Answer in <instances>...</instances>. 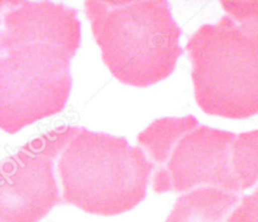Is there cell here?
<instances>
[{
  "instance_id": "6da1fadb",
  "label": "cell",
  "mask_w": 258,
  "mask_h": 222,
  "mask_svg": "<svg viewBox=\"0 0 258 222\" xmlns=\"http://www.w3.org/2000/svg\"><path fill=\"white\" fill-rule=\"evenodd\" d=\"M81 45L78 12L53 2H9L0 52V128L9 135L64 109L71 60Z\"/></svg>"
},
{
  "instance_id": "7a4b0ae2",
  "label": "cell",
  "mask_w": 258,
  "mask_h": 222,
  "mask_svg": "<svg viewBox=\"0 0 258 222\" xmlns=\"http://www.w3.org/2000/svg\"><path fill=\"white\" fill-rule=\"evenodd\" d=\"M138 141L155 166L156 193L212 186L239 195L257 182V130L236 135L202 125L189 115L154 121Z\"/></svg>"
},
{
  "instance_id": "3957f363",
  "label": "cell",
  "mask_w": 258,
  "mask_h": 222,
  "mask_svg": "<svg viewBox=\"0 0 258 222\" xmlns=\"http://www.w3.org/2000/svg\"><path fill=\"white\" fill-rule=\"evenodd\" d=\"M103 63L121 83L150 87L174 72L181 29L165 0L85 3Z\"/></svg>"
},
{
  "instance_id": "277c9868",
  "label": "cell",
  "mask_w": 258,
  "mask_h": 222,
  "mask_svg": "<svg viewBox=\"0 0 258 222\" xmlns=\"http://www.w3.org/2000/svg\"><path fill=\"white\" fill-rule=\"evenodd\" d=\"M154 170L125 137L80 128L58 157L60 200L92 215H121L145 200Z\"/></svg>"
},
{
  "instance_id": "5b68a950",
  "label": "cell",
  "mask_w": 258,
  "mask_h": 222,
  "mask_svg": "<svg viewBox=\"0 0 258 222\" xmlns=\"http://www.w3.org/2000/svg\"><path fill=\"white\" fill-rule=\"evenodd\" d=\"M196 100L211 116L243 120L258 113V20L224 15L190 37Z\"/></svg>"
},
{
  "instance_id": "8992f818",
  "label": "cell",
  "mask_w": 258,
  "mask_h": 222,
  "mask_svg": "<svg viewBox=\"0 0 258 222\" xmlns=\"http://www.w3.org/2000/svg\"><path fill=\"white\" fill-rule=\"evenodd\" d=\"M78 131L60 126L0 161V222H39L62 203L54 161Z\"/></svg>"
},
{
  "instance_id": "52a82bcc",
  "label": "cell",
  "mask_w": 258,
  "mask_h": 222,
  "mask_svg": "<svg viewBox=\"0 0 258 222\" xmlns=\"http://www.w3.org/2000/svg\"><path fill=\"white\" fill-rule=\"evenodd\" d=\"M241 201V195L203 186L176 200L165 222H227Z\"/></svg>"
},
{
  "instance_id": "ba28073f",
  "label": "cell",
  "mask_w": 258,
  "mask_h": 222,
  "mask_svg": "<svg viewBox=\"0 0 258 222\" xmlns=\"http://www.w3.org/2000/svg\"><path fill=\"white\" fill-rule=\"evenodd\" d=\"M257 191H254L251 196L241 197L239 205L232 211L227 222H257Z\"/></svg>"
},
{
  "instance_id": "9c48e42d",
  "label": "cell",
  "mask_w": 258,
  "mask_h": 222,
  "mask_svg": "<svg viewBox=\"0 0 258 222\" xmlns=\"http://www.w3.org/2000/svg\"><path fill=\"white\" fill-rule=\"evenodd\" d=\"M227 15L238 22L258 20L257 2H222Z\"/></svg>"
},
{
  "instance_id": "30bf717a",
  "label": "cell",
  "mask_w": 258,
  "mask_h": 222,
  "mask_svg": "<svg viewBox=\"0 0 258 222\" xmlns=\"http://www.w3.org/2000/svg\"><path fill=\"white\" fill-rule=\"evenodd\" d=\"M9 2H0V52H2V34H3V17L7 10Z\"/></svg>"
}]
</instances>
